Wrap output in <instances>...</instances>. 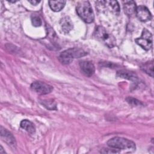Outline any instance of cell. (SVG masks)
I'll list each match as a JSON object with an SVG mask.
<instances>
[{
  "label": "cell",
  "instance_id": "obj_1",
  "mask_svg": "<svg viewBox=\"0 0 154 154\" xmlns=\"http://www.w3.org/2000/svg\"><path fill=\"white\" fill-rule=\"evenodd\" d=\"M107 144L110 147L123 150L126 152H132L136 149L134 142L123 137H113L107 141Z\"/></svg>",
  "mask_w": 154,
  "mask_h": 154
},
{
  "label": "cell",
  "instance_id": "obj_2",
  "mask_svg": "<svg viewBox=\"0 0 154 154\" xmlns=\"http://www.w3.org/2000/svg\"><path fill=\"white\" fill-rule=\"evenodd\" d=\"M78 16L87 23H90L94 21V15L92 7L88 1H82L77 4L76 7Z\"/></svg>",
  "mask_w": 154,
  "mask_h": 154
},
{
  "label": "cell",
  "instance_id": "obj_3",
  "mask_svg": "<svg viewBox=\"0 0 154 154\" xmlns=\"http://www.w3.org/2000/svg\"><path fill=\"white\" fill-rule=\"evenodd\" d=\"M87 53L81 48H73L66 49L60 53L58 59L63 64H70L74 58H78L86 55Z\"/></svg>",
  "mask_w": 154,
  "mask_h": 154
},
{
  "label": "cell",
  "instance_id": "obj_4",
  "mask_svg": "<svg viewBox=\"0 0 154 154\" xmlns=\"http://www.w3.org/2000/svg\"><path fill=\"white\" fill-rule=\"evenodd\" d=\"M94 34L97 40L108 47L111 48L116 45V40L115 37L104 27L97 26L95 29Z\"/></svg>",
  "mask_w": 154,
  "mask_h": 154
},
{
  "label": "cell",
  "instance_id": "obj_5",
  "mask_svg": "<svg viewBox=\"0 0 154 154\" xmlns=\"http://www.w3.org/2000/svg\"><path fill=\"white\" fill-rule=\"evenodd\" d=\"M135 41L143 49L148 51L152 47V34L147 29L144 28L142 31L141 37L139 38H137Z\"/></svg>",
  "mask_w": 154,
  "mask_h": 154
},
{
  "label": "cell",
  "instance_id": "obj_6",
  "mask_svg": "<svg viewBox=\"0 0 154 154\" xmlns=\"http://www.w3.org/2000/svg\"><path fill=\"white\" fill-rule=\"evenodd\" d=\"M31 88L38 94L42 95L49 94L53 90V87L51 85L39 81L33 82L31 85Z\"/></svg>",
  "mask_w": 154,
  "mask_h": 154
},
{
  "label": "cell",
  "instance_id": "obj_7",
  "mask_svg": "<svg viewBox=\"0 0 154 154\" xmlns=\"http://www.w3.org/2000/svg\"><path fill=\"white\" fill-rule=\"evenodd\" d=\"M135 13L138 19L142 22H146L152 19L151 13L144 5H140L137 7Z\"/></svg>",
  "mask_w": 154,
  "mask_h": 154
},
{
  "label": "cell",
  "instance_id": "obj_8",
  "mask_svg": "<svg viewBox=\"0 0 154 154\" xmlns=\"http://www.w3.org/2000/svg\"><path fill=\"white\" fill-rule=\"evenodd\" d=\"M79 66L82 73L87 76H91L95 71V67L92 62L87 60H82L79 62Z\"/></svg>",
  "mask_w": 154,
  "mask_h": 154
},
{
  "label": "cell",
  "instance_id": "obj_9",
  "mask_svg": "<svg viewBox=\"0 0 154 154\" xmlns=\"http://www.w3.org/2000/svg\"><path fill=\"white\" fill-rule=\"evenodd\" d=\"M1 139L7 143L9 146L11 147H16V142L15 138L11 133L8 131L7 129L4 128L2 126H1Z\"/></svg>",
  "mask_w": 154,
  "mask_h": 154
},
{
  "label": "cell",
  "instance_id": "obj_10",
  "mask_svg": "<svg viewBox=\"0 0 154 154\" xmlns=\"http://www.w3.org/2000/svg\"><path fill=\"white\" fill-rule=\"evenodd\" d=\"M137 5L134 1H125L123 2V9L128 16H132L135 13Z\"/></svg>",
  "mask_w": 154,
  "mask_h": 154
},
{
  "label": "cell",
  "instance_id": "obj_11",
  "mask_svg": "<svg viewBox=\"0 0 154 154\" xmlns=\"http://www.w3.org/2000/svg\"><path fill=\"white\" fill-rule=\"evenodd\" d=\"M117 76L131 81H136L138 79L137 75L134 72L128 70H120L118 71L117 72Z\"/></svg>",
  "mask_w": 154,
  "mask_h": 154
},
{
  "label": "cell",
  "instance_id": "obj_12",
  "mask_svg": "<svg viewBox=\"0 0 154 154\" xmlns=\"http://www.w3.org/2000/svg\"><path fill=\"white\" fill-rule=\"evenodd\" d=\"M20 125L22 129H25L29 134H34L35 132V127L34 123L28 120L25 119L22 120Z\"/></svg>",
  "mask_w": 154,
  "mask_h": 154
},
{
  "label": "cell",
  "instance_id": "obj_13",
  "mask_svg": "<svg viewBox=\"0 0 154 154\" xmlns=\"http://www.w3.org/2000/svg\"><path fill=\"white\" fill-rule=\"evenodd\" d=\"M60 25L63 31L66 33H68L73 28V23L69 16H65L61 19Z\"/></svg>",
  "mask_w": 154,
  "mask_h": 154
},
{
  "label": "cell",
  "instance_id": "obj_14",
  "mask_svg": "<svg viewBox=\"0 0 154 154\" xmlns=\"http://www.w3.org/2000/svg\"><path fill=\"white\" fill-rule=\"evenodd\" d=\"M49 4L51 7V8L54 11H60L61 10L65 4H66V1H49Z\"/></svg>",
  "mask_w": 154,
  "mask_h": 154
},
{
  "label": "cell",
  "instance_id": "obj_15",
  "mask_svg": "<svg viewBox=\"0 0 154 154\" xmlns=\"http://www.w3.org/2000/svg\"><path fill=\"white\" fill-rule=\"evenodd\" d=\"M40 102L48 109H57V103L53 99H42L40 100Z\"/></svg>",
  "mask_w": 154,
  "mask_h": 154
},
{
  "label": "cell",
  "instance_id": "obj_16",
  "mask_svg": "<svg viewBox=\"0 0 154 154\" xmlns=\"http://www.w3.org/2000/svg\"><path fill=\"white\" fill-rule=\"evenodd\" d=\"M142 69L151 77L153 76V61L147 62L142 66Z\"/></svg>",
  "mask_w": 154,
  "mask_h": 154
},
{
  "label": "cell",
  "instance_id": "obj_17",
  "mask_svg": "<svg viewBox=\"0 0 154 154\" xmlns=\"http://www.w3.org/2000/svg\"><path fill=\"white\" fill-rule=\"evenodd\" d=\"M31 22L33 26L37 27V26H40L42 25V19L40 17V16L37 14H32L31 15Z\"/></svg>",
  "mask_w": 154,
  "mask_h": 154
},
{
  "label": "cell",
  "instance_id": "obj_18",
  "mask_svg": "<svg viewBox=\"0 0 154 154\" xmlns=\"http://www.w3.org/2000/svg\"><path fill=\"white\" fill-rule=\"evenodd\" d=\"M109 4V7L111 8V11H114L115 13H119L120 11V7L119 3L117 1H107Z\"/></svg>",
  "mask_w": 154,
  "mask_h": 154
},
{
  "label": "cell",
  "instance_id": "obj_19",
  "mask_svg": "<svg viewBox=\"0 0 154 154\" xmlns=\"http://www.w3.org/2000/svg\"><path fill=\"white\" fill-rule=\"evenodd\" d=\"M126 101L129 103L131 104L132 105H135V106H139V105H143L142 102H141L140 100H137V99H135L134 97H128L126 99Z\"/></svg>",
  "mask_w": 154,
  "mask_h": 154
},
{
  "label": "cell",
  "instance_id": "obj_20",
  "mask_svg": "<svg viewBox=\"0 0 154 154\" xmlns=\"http://www.w3.org/2000/svg\"><path fill=\"white\" fill-rule=\"evenodd\" d=\"M101 153H118L120 152V150L119 149L111 147V149H102L101 151Z\"/></svg>",
  "mask_w": 154,
  "mask_h": 154
},
{
  "label": "cell",
  "instance_id": "obj_21",
  "mask_svg": "<svg viewBox=\"0 0 154 154\" xmlns=\"http://www.w3.org/2000/svg\"><path fill=\"white\" fill-rule=\"evenodd\" d=\"M28 2H29V3H31V4H32V5H37V4H38L40 1L34 0V1H28Z\"/></svg>",
  "mask_w": 154,
  "mask_h": 154
},
{
  "label": "cell",
  "instance_id": "obj_22",
  "mask_svg": "<svg viewBox=\"0 0 154 154\" xmlns=\"http://www.w3.org/2000/svg\"><path fill=\"white\" fill-rule=\"evenodd\" d=\"M1 150H0V153H5V151L3 150V148L1 146Z\"/></svg>",
  "mask_w": 154,
  "mask_h": 154
},
{
  "label": "cell",
  "instance_id": "obj_23",
  "mask_svg": "<svg viewBox=\"0 0 154 154\" xmlns=\"http://www.w3.org/2000/svg\"><path fill=\"white\" fill-rule=\"evenodd\" d=\"M10 2H13V3H14L16 2H17V1H8Z\"/></svg>",
  "mask_w": 154,
  "mask_h": 154
}]
</instances>
